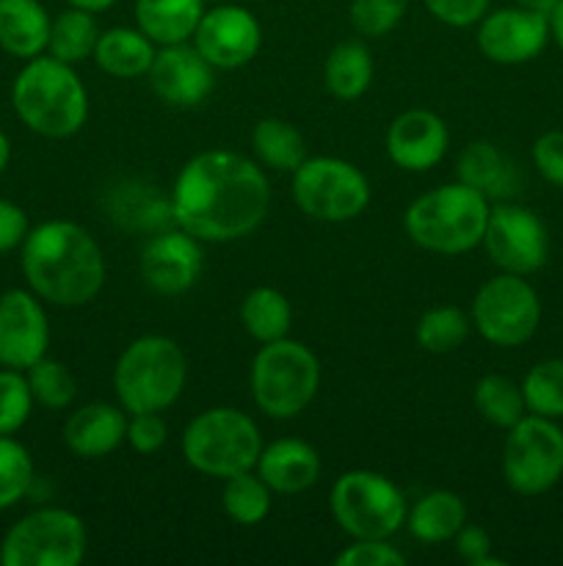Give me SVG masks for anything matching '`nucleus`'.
Masks as SVG:
<instances>
[{
	"label": "nucleus",
	"mask_w": 563,
	"mask_h": 566,
	"mask_svg": "<svg viewBox=\"0 0 563 566\" xmlns=\"http://www.w3.org/2000/svg\"><path fill=\"white\" fill-rule=\"evenodd\" d=\"M469 318L486 343L497 348H519L539 329L541 298L524 276L500 271L478 287Z\"/></svg>",
	"instance_id": "f8f14e48"
},
{
	"label": "nucleus",
	"mask_w": 563,
	"mask_h": 566,
	"mask_svg": "<svg viewBox=\"0 0 563 566\" xmlns=\"http://www.w3.org/2000/svg\"><path fill=\"white\" fill-rule=\"evenodd\" d=\"M502 479L517 495L539 497L563 479V429L550 418L524 415L502 442Z\"/></svg>",
	"instance_id": "9b49d317"
},
{
	"label": "nucleus",
	"mask_w": 563,
	"mask_h": 566,
	"mask_svg": "<svg viewBox=\"0 0 563 566\" xmlns=\"http://www.w3.org/2000/svg\"><path fill=\"white\" fill-rule=\"evenodd\" d=\"M524 407L539 418H563V359H541L522 379Z\"/></svg>",
	"instance_id": "72a5a7b5"
},
{
	"label": "nucleus",
	"mask_w": 563,
	"mask_h": 566,
	"mask_svg": "<svg viewBox=\"0 0 563 566\" xmlns=\"http://www.w3.org/2000/svg\"><path fill=\"white\" fill-rule=\"evenodd\" d=\"M406 9L408 0H351L348 17L359 36L381 39L401 25Z\"/></svg>",
	"instance_id": "4c0bfd02"
},
{
	"label": "nucleus",
	"mask_w": 563,
	"mask_h": 566,
	"mask_svg": "<svg viewBox=\"0 0 563 566\" xmlns=\"http://www.w3.org/2000/svg\"><path fill=\"white\" fill-rule=\"evenodd\" d=\"M373 55H370L368 44L357 42V39L334 44L331 53L326 55L323 83L331 97L342 99V103H353V99L362 97L373 86Z\"/></svg>",
	"instance_id": "bb28decb"
},
{
	"label": "nucleus",
	"mask_w": 563,
	"mask_h": 566,
	"mask_svg": "<svg viewBox=\"0 0 563 566\" xmlns=\"http://www.w3.org/2000/svg\"><path fill=\"white\" fill-rule=\"evenodd\" d=\"M50 22L42 0H0V50L22 61L47 53Z\"/></svg>",
	"instance_id": "5701e85b"
},
{
	"label": "nucleus",
	"mask_w": 563,
	"mask_h": 566,
	"mask_svg": "<svg viewBox=\"0 0 563 566\" xmlns=\"http://www.w3.org/2000/svg\"><path fill=\"white\" fill-rule=\"evenodd\" d=\"M320 387V363L304 343L282 337L263 343L248 370V390L263 415L293 420L312 403Z\"/></svg>",
	"instance_id": "0eeeda50"
},
{
	"label": "nucleus",
	"mask_w": 563,
	"mask_h": 566,
	"mask_svg": "<svg viewBox=\"0 0 563 566\" xmlns=\"http://www.w3.org/2000/svg\"><path fill=\"white\" fill-rule=\"evenodd\" d=\"M425 11L447 28H472L489 11L491 0H423Z\"/></svg>",
	"instance_id": "a19ab883"
},
{
	"label": "nucleus",
	"mask_w": 563,
	"mask_h": 566,
	"mask_svg": "<svg viewBox=\"0 0 563 566\" xmlns=\"http://www.w3.org/2000/svg\"><path fill=\"white\" fill-rule=\"evenodd\" d=\"M491 202L461 180L445 182L419 193L403 213V230L425 252L467 254L484 243Z\"/></svg>",
	"instance_id": "20e7f679"
},
{
	"label": "nucleus",
	"mask_w": 563,
	"mask_h": 566,
	"mask_svg": "<svg viewBox=\"0 0 563 566\" xmlns=\"http://www.w3.org/2000/svg\"><path fill=\"white\" fill-rule=\"evenodd\" d=\"M491 263L506 274L530 276L550 258V235L539 213L517 202H495L486 221L484 243Z\"/></svg>",
	"instance_id": "ddd939ff"
},
{
	"label": "nucleus",
	"mask_w": 563,
	"mask_h": 566,
	"mask_svg": "<svg viewBox=\"0 0 563 566\" xmlns=\"http://www.w3.org/2000/svg\"><path fill=\"white\" fill-rule=\"evenodd\" d=\"M254 470L276 495H301L318 484L323 462L309 442L282 437L270 446H263Z\"/></svg>",
	"instance_id": "412c9836"
},
{
	"label": "nucleus",
	"mask_w": 563,
	"mask_h": 566,
	"mask_svg": "<svg viewBox=\"0 0 563 566\" xmlns=\"http://www.w3.org/2000/svg\"><path fill=\"white\" fill-rule=\"evenodd\" d=\"M263 446L252 415L235 407L204 409L185 426L180 440L188 468L210 479H230L243 470H254Z\"/></svg>",
	"instance_id": "423d86ee"
},
{
	"label": "nucleus",
	"mask_w": 563,
	"mask_h": 566,
	"mask_svg": "<svg viewBox=\"0 0 563 566\" xmlns=\"http://www.w3.org/2000/svg\"><path fill=\"white\" fill-rule=\"evenodd\" d=\"M550 36L555 39L557 48L563 50V0H557V6L550 14Z\"/></svg>",
	"instance_id": "a18cd8bd"
},
{
	"label": "nucleus",
	"mask_w": 563,
	"mask_h": 566,
	"mask_svg": "<svg viewBox=\"0 0 563 566\" xmlns=\"http://www.w3.org/2000/svg\"><path fill=\"white\" fill-rule=\"evenodd\" d=\"M136 28L158 48L191 42L204 14V0H136Z\"/></svg>",
	"instance_id": "393cba45"
},
{
	"label": "nucleus",
	"mask_w": 563,
	"mask_h": 566,
	"mask_svg": "<svg viewBox=\"0 0 563 566\" xmlns=\"http://www.w3.org/2000/svg\"><path fill=\"white\" fill-rule=\"evenodd\" d=\"M469 329H472V318L464 313L461 307L453 304H439L419 315L417 326H414V337L417 346L428 354H450L467 343Z\"/></svg>",
	"instance_id": "473e14b6"
},
{
	"label": "nucleus",
	"mask_w": 563,
	"mask_h": 566,
	"mask_svg": "<svg viewBox=\"0 0 563 566\" xmlns=\"http://www.w3.org/2000/svg\"><path fill=\"white\" fill-rule=\"evenodd\" d=\"M252 153L265 169L293 175L309 158L301 130L279 116H265L252 127Z\"/></svg>",
	"instance_id": "cd10ccee"
},
{
	"label": "nucleus",
	"mask_w": 563,
	"mask_h": 566,
	"mask_svg": "<svg viewBox=\"0 0 563 566\" xmlns=\"http://www.w3.org/2000/svg\"><path fill=\"white\" fill-rule=\"evenodd\" d=\"M386 155L403 171H431L442 164L450 147L445 119L428 108H412L395 116L384 138Z\"/></svg>",
	"instance_id": "6ab92c4d"
},
{
	"label": "nucleus",
	"mask_w": 563,
	"mask_h": 566,
	"mask_svg": "<svg viewBox=\"0 0 563 566\" xmlns=\"http://www.w3.org/2000/svg\"><path fill=\"white\" fill-rule=\"evenodd\" d=\"M17 119L42 138H72L88 119V88L72 64L50 53L28 59L11 83Z\"/></svg>",
	"instance_id": "7ed1b4c3"
},
{
	"label": "nucleus",
	"mask_w": 563,
	"mask_h": 566,
	"mask_svg": "<svg viewBox=\"0 0 563 566\" xmlns=\"http://www.w3.org/2000/svg\"><path fill=\"white\" fill-rule=\"evenodd\" d=\"M188 381V357L166 335H141L114 365L116 401L130 415L166 412L174 407Z\"/></svg>",
	"instance_id": "39448f33"
},
{
	"label": "nucleus",
	"mask_w": 563,
	"mask_h": 566,
	"mask_svg": "<svg viewBox=\"0 0 563 566\" xmlns=\"http://www.w3.org/2000/svg\"><path fill=\"white\" fill-rule=\"evenodd\" d=\"M86 523L61 506H42L6 531L0 542L3 566H77L86 558Z\"/></svg>",
	"instance_id": "9d476101"
},
{
	"label": "nucleus",
	"mask_w": 563,
	"mask_h": 566,
	"mask_svg": "<svg viewBox=\"0 0 563 566\" xmlns=\"http://www.w3.org/2000/svg\"><path fill=\"white\" fill-rule=\"evenodd\" d=\"M191 42L215 70H241L257 59L263 25L246 6L221 3L204 9Z\"/></svg>",
	"instance_id": "4468645a"
},
{
	"label": "nucleus",
	"mask_w": 563,
	"mask_h": 566,
	"mask_svg": "<svg viewBox=\"0 0 563 566\" xmlns=\"http://www.w3.org/2000/svg\"><path fill=\"white\" fill-rule=\"evenodd\" d=\"M99 25L94 20L92 11L83 9H64L61 14L53 17L50 22V39L47 53L53 59L64 61V64H83V61L94 59V48H97Z\"/></svg>",
	"instance_id": "c756f323"
},
{
	"label": "nucleus",
	"mask_w": 563,
	"mask_h": 566,
	"mask_svg": "<svg viewBox=\"0 0 563 566\" xmlns=\"http://www.w3.org/2000/svg\"><path fill=\"white\" fill-rule=\"evenodd\" d=\"M270 486L257 475V470H243V473L224 479V490H221V506H224L226 517L232 523L252 528L259 525L270 514Z\"/></svg>",
	"instance_id": "2f4dec72"
},
{
	"label": "nucleus",
	"mask_w": 563,
	"mask_h": 566,
	"mask_svg": "<svg viewBox=\"0 0 563 566\" xmlns=\"http://www.w3.org/2000/svg\"><path fill=\"white\" fill-rule=\"evenodd\" d=\"M202 241L182 227L149 238L141 249V260H138L144 285L152 287L160 296H180V293L191 291L202 276Z\"/></svg>",
	"instance_id": "f3484780"
},
{
	"label": "nucleus",
	"mask_w": 563,
	"mask_h": 566,
	"mask_svg": "<svg viewBox=\"0 0 563 566\" xmlns=\"http://www.w3.org/2000/svg\"><path fill=\"white\" fill-rule=\"evenodd\" d=\"M290 193L307 219L323 224L353 221L368 210L373 197L368 175L357 164L334 155H315L304 160L290 175Z\"/></svg>",
	"instance_id": "1a4fd4ad"
},
{
	"label": "nucleus",
	"mask_w": 563,
	"mask_h": 566,
	"mask_svg": "<svg viewBox=\"0 0 563 566\" xmlns=\"http://www.w3.org/2000/svg\"><path fill=\"white\" fill-rule=\"evenodd\" d=\"M467 523V506L461 495L450 490H434L419 497L406 512L403 528L423 545H445Z\"/></svg>",
	"instance_id": "a878e982"
},
{
	"label": "nucleus",
	"mask_w": 563,
	"mask_h": 566,
	"mask_svg": "<svg viewBox=\"0 0 563 566\" xmlns=\"http://www.w3.org/2000/svg\"><path fill=\"white\" fill-rule=\"evenodd\" d=\"M475 412L486 420V423L497 426V429H511L519 420L528 415L524 407L522 385L502 374H486L480 376L478 385L472 390Z\"/></svg>",
	"instance_id": "7c9ffc66"
},
{
	"label": "nucleus",
	"mask_w": 563,
	"mask_h": 566,
	"mask_svg": "<svg viewBox=\"0 0 563 566\" xmlns=\"http://www.w3.org/2000/svg\"><path fill=\"white\" fill-rule=\"evenodd\" d=\"M513 6H522V9L535 11V14L550 17L552 9H555V6H557V0H513Z\"/></svg>",
	"instance_id": "de8ad7c7"
},
{
	"label": "nucleus",
	"mask_w": 563,
	"mask_h": 566,
	"mask_svg": "<svg viewBox=\"0 0 563 566\" xmlns=\"http://www.w3.org/2000/svg\"><path fill=\"white\" fill-rule=\"evenodd\" d=\"M158 44L141 31V28L116 25L108 31H99L97 48H94V64L99 72L110 77H141L152 66Z\"/></svg>",
	"instance_id": "b1692460"
},
{
	"label": "nucleus",
	"mask_w": 563,
	"mask_h": 566,
	"mask_svg": "<svg viewBox=\"0 0 563 566\" xmlns=\"http://www.w3.org/2000/svg\"><path fill=\"white\" fill-rule=\"evenodd\" d=\"M66 6H72V9L92 11V14H99V11H108L110 6H116V0H66Z\"/></svg>",
	"instance_id": "49530a36"
},
{
	"label": "nucleus",
	"mask_w": 563,
	"mask_h": 566,
	"mask_svg": "<svg viewBox=\"0 0 563 566\" xmlns=\"http://www.w3.org/2000/svg\"><path fill=\"white\" fill-rule=\"evenodd\" d=\"M33 401L44 409H66L77 396V379L61 359L42 357L25 370Z\"/></svg>",
	"instance_id": "c9c22d12"
},
{
	"label": "nucleus",
	"mask_w": 563,
	"mask_h": 566,
	"mask_svg": "<svg viewBox=\"0 0 563 566\" xmlns=\"http://www.w3.org/2000/svg\"><path fill=\"white\" fill-rule=\"evenodd\" d=\"M550 17L535 14L522 6L486 11L478 22L475 42L491 64L517 66L533 61L550 42Z\"/></svg>",
	"instance_id": "dca6fc26"
},
{
	"label": "nucleus",
	"mask_w": 563,
	"mask_h": 566,
	"mask_svg": "<svg viewBox=\"0 0 563 566\" xmlns=\"http://www.w3.org/2000/svg\"><path fill=\"white\" fill-rule=\"evenodd\" d=\"M50 321L31 287L0 293V368L28 370L47 357Z\"/></svg>",
	"instance_id": "2eb2a0df"
},
{
	"label": "nucleus",
	"mask_w": 563,
	"mask_h": 566,
	"mask_svg": "<svg viewBox=\"0 0 563 566\" xmlns=\"http://www.w3.org/2000/svg\"><path fill=\"white\" fill-rule=\"evenodd\" d=\"M241 324L246 329V335L252 340H257L259 346L263 343L282 340V337L290 335L293 326V307L287 302V296L282 291L270 285L252 287V291L243 296L241 310Z\"/></svg>",
	"instance_id": "c85d7f7f"
},
{
	"label": "nucleus",
	"mask_w": 563,
	"mask_h": 566,
	"mask_svg": "<svg viewBox=\"0 0 563 566\" xmlns=\"http://www.w3.org/2000/svg\"><path fill=\"white\" fill-rule=\"evenodd\" d=\"M20 265L28 287L44 304L64 310L94 302L108 276L97 238L70 219L31 227L20 247Z\"/></svg>",
	"instance_id": "f03ea898"
},
{
	"label": "nucleus",
	"mask_w": 563,
	"mask_h": 566,
	"mask_svg": "<svg viewBox=\"0 0 563 566\" xmlns=\"http://www.w3.org/2000/svg\"><path fill=\"white\" fill-rule=\"evenodd\" d=\"M127 418H130V412L119 401L83 403L66 418L61 437L75 457L105 459L125 442Z\"/></svg>",
	"instance_id": "aec40b11"
},
{
	"label": "nucleus",
	"mask_w": 563,
	"mask_h": 566,
	"mask_svg": "<svg viewBox=\"0 0 563 566\" xmlns=\"http://www.w3.org/2000/svg\"><path fill=\"white\" fill-rule=\"evenodd\" d=\"M149 86L171 108H196L213 94L215 66L193 48V42L158 48L147 72Z\"/></svg>",
	"instance_id": "a211bd4d"
},
{
	"label": "nucleus",
	"mask_w": 563,
	"mask_h": 566,
	"mask_svg": "<svg viewBox=\"0 0 563 566\" xmlns=\"http://www.w3.org/2000/svg\"><path fill=\"white\" fill-rule=\"evenodd\" d=\"M169 208L177 227L202 243H232L265 221L270 182L257 160L235 149H204L177 171Z\"/></svg>",
	"instance_id": "f257e3e1"
},
{
	"label": "nucleus",
	"mask_w": 563,
	"mask_h": 566,
	"mask_svg": "<svg viewBox=\"0 0 563 566\" xmlns=\"http://www.w3.org/2000/svg\"><path fill=\"white\" fill-rule=\"evenodd\" d=\"M127 446L141 457H152L169 442V426L163 412H136L127 418Z\"/></svg>",
	"instance_id": "ea45409f"
},
{
	"label": "nucleus",
	"mask_w": 563,
	"mask_h": 566,
	"mask_svg": "<svg viewBox=\"0 0 563 566\" xmlns=\"http://www.w3.org/2000/svg\"><path fill=\"white\" fill-rule=\"evenodd\" d=\"M9 164H11V142H9V136L0 130V175L9 169Z\"/></svg>",
	"instance_id": "09e8293b"
},
{
	"label": "nucleus",
	"mask_w": 563,
	"mask_h": 566,
	"mask_svg": "<svg viewBox=\"0 0 563 566\" xmlns=\"http://www.w3.org/2000/svg\"><path fill=\"white\" fill-rule=\"evenodd\" d=\"M33 407L25 370L0 368V434H17L31 420Z\"/></svg>",
	"instance_id": "e433bc0d"
},
{
	"label": "nucleus",
	"mask_w": 563,
	"mask_h": 566,
	"mask_svg": "<svg viewBox=\"0 0 563 566\" xmlns=\"http://www.w3.org/2000/svg\"><path fill=\"white\" fill-rule=\"evenodd\" d=\"M329 509L351 539H392L406 525L408 503L401 486L375 470H348L331 484Z\"/></svg>",
	"instance_id": "6e6552de"
},
{
	"label": "nucleus",
	"mask_w": 563,
	"mask_h": 566,
	"mask_svg": "<svg viewBox=\"0 0 563 566\" xmlns=\"http://www.w3.org/2000/svg\"><path fill=\"white\" fill-rule=\"evenodd\" d=\"M406 556L390 539H351L337 553L334 566H403Z\"/></svg>",
	"instance_id": "58836bf2"
},
{
	"label": "nucleus",
	"mask_w": 563,
	"mask_h": 566,
	"mask_svg": "<svg viewBox=\"0 0 563 566\" xmlns=\"http://www.w3.org/2000/svg\"><path fill=\"white\" fill-rule=\"evenodd\" d=\"M28 230H31V221L25 210L11 199H0V254L20 249Z\"/></svg>",
	"instance_id": "c03bdc74"
},
{
	"label": "nucleus",
	"mask_w": 563,
	"mask_h": 566,
	"mask_svg": "<svg viewBox=\"0 0 563 566\" xmlns=\"http://www.w3.org/2000/svg\"><path fill=\"white\" fill-rule=\"evenodd\" d=\"M533 164L546 182L563 188V130H550L535 138Z\"/></svg>",
	"instance_id": "37998d69"
},
{
	"label": "nucleus",
	"mask_w": 563,
	"mask_h": 566,
	"mask_svg": "<svg viewBox=\"0 0 563 566\" xmlns=\"http://www.w3.org/2000/svg\"><path fill=\"white\" fill-rule=\"evenodd\" d=\"M453 547H456L458 558L469 566H502L500 558L491 556L489 531L480 528V525L464 523L461 531L453 536Z\"/></svg>",
	"instance_id": "79ce46f5"
},
{
	"label": "nucleus",
	"mask_w": 563,
	"mask_h": 566,
	"mask_svg": "<svg viewBox=\"0 0 563 566\" xmlns=\"http://www.w3.org/2000/svg\"><path fill=\"white\" fill-rule=\"evenodd\" d=\"M456 180L484 193L489 202H508L522 188V175L491 142H469L456 158Z\"/></svg>",
	"instance_id": "4be33fe9"
},
{
	"label": "nucleus",
	"mask_w": 563,
	"mask_h": 566,
	"mask_svg": "<svg viewBox=\"0 0 563 566\" xmlns=\"http://www.w3.org/2000/svg\"><path fill=\"white\" fill-rule=\"evenodd\" d=\"M36 481V468L28 448L14 434H0V512L25 501Z\"/></svg>",
	"instance_id": "f704fd0d"
}]
</instances>
